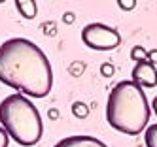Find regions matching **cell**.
<instances>
[{
  "instance_id": "obj_15",
  "label": "cell",
  "mask_w": 157,
  "mask_h": 147,
  "mask_svg": "<svg viewBox=\"0 0 157 147\" xmlns=\"http://www.w3.org/2000/svg\"><path fill=\"white\" fill-rule=\"evenodd\" d=\"M64 21H66V23H72V21H74V15H72V13H66V15H64Z\"/></svg>"
},
{
  "instance_id": "obj_6",
  "label": "cell",
  "mask_w": 157,
  "mask_h": 147,
  "mask_svg": "<svg viewBox=\"0 0 157 147\" xmlns=\"http://www.w3.org/2000/svg\"><path fill=\"white\" fill-rule=\"evenodd\" d=\"M53 147H108V145L98 138H93V136H68V138L57 141Z\"/></svg>"
},
{
  "instance_id": "obj_16",
  "label": "cell",
  "mask_w": 157,
  "mask_h": 147,
  "mask_svg": "<svg viewBox=\"0 0 157 147\" xmlns=\"http://www.w3.org/2000/svg\"><path fill=\"white\" fill-rule=\"evenodd\" d=\"M151 104H153V111H155V115H157V96L153 98V102H151Z\"/></svg>"
},
{
  "instance_id": "obj_8",
  "label": "cell",
  "mask_w": 157,
  "mask_h": 147,
  "mask_svg": "<svg viewBox=\"0 0 157 147\" xmlns=\"http://www.w3.org/2000/svg\"><path fill=\"white\" fill-rule=\"evenodd\" d=\"M146 147H157V124H150L144 132Z\"/></svg>"
},
{
  "instance_id": "obj_5",
  "label": "cell",
  "mask_w": 157,
  "mask_h": 147,
  "mask_svg": "<svg viewBox=\"0 0 157 147\" xmlns=\"http://www.w3.org/2000/svg\"><path fill=\"white\" fill-rule=\"evenodd\" d=\"M131 79L136 83L140 89H153L157 85V70L155 66L146 61V62H138L136 66L132 68V74H131Z\"/></svg>"
},
{
  "instance_id": "obj_7",
  "label": "cell",
  "mask_w": 157,
  "mask_h": 147,
  "mask_svg": "<svg viewBox=\"0 0 157 147\" xmlns=\"http://www.w3.org/2000/svg\"><path fill=\"white\" fill-rule=\"evenodd\" d=\"M15 8L19 9V13L27 19H34L38 13V8L34 0H15Z\"/></svg>"
},
{
  "instance_id": "obj_17",
  "label": "cell",
  "mask_w": 157,
  "mask_h": 147,
  "mask_svg": "<svg viewBox=\"0 0 157 147\" xmlns=\"http://www.w3.org/2000/svg\"><path fill=\"white\" fill-rule=\"evenodd\" d=\"M49 115H51V119H57V111L51 109V111H49Z\"/></svg>"
},
{
  "instance_id": "obj_2",
  "label": "cell",
  "mask_w": 157,
  "mask_h": 147,
  "mask_svg": "<svg viewBox=\"0 0 157 147\" xmlns=\"http://www.w3.org/2000/svg\"><path fill=\"white\" fill-rule=\"evenodd\" d=\"M106 121L114 130L127 136L144 132L150 121V104L144 89H140L132 79L116 83L108 94Z\"/></svg>"
},
{
  "instance_id": "obj_13",
  "label": "cell",
  "mask_w": 157,
  "mask_h": 147,
  "mask_svg": "<svg viewBox=\"0 0 157 147\" xmlns=\"http://www.w3.org/2000/svg\"><path fill=\"white\" fill-rule=\"evenodd\" d=\"M0 147H8V134L2 127H0Z\"/></svg>"
},
{
  "instance_id": "obj_3",
  "label": "cell",
  "mask_w": 157,
  "mask_h": 147,
  "mask_svg": "<svg viewBox=\"0 0 157 147\" xmlns=\"http://www.w3.org/2000/svg\"><path fill=\"white\" fill-rule=\"evenodd\" d=\"M0 127L15 143L30 147L42 140L44 124L29 96L15 93L0 102Z\"/></svg>"
},
{
  "instance_id": "obj_10",
  "label": "cell",
  "mask_w": 157,
  "mask_h": 147,
  "mask_svg": "<svg viewBox=\"0 0 157 147\" xmlns=\"http://www.w3.org/2000/svg\"><path fill=\"white\" fill-rule=\"evenodd\" d=\"M72 113L78 119H85L89 115V108H87L85 102H74L72 104Z\"/></svg>"
},
{
  "instance_id": "obj_1",
  "label": "cell",
  "mask_w": 157,
  "mask_h": 147,
  "mask_svg": "<svg viewBox=\"0 0 157 147\" xmlns=\"http://www.w3.org/2000/svg\"><path fill=\"white\" fill-rule=\"evenodd\" d=\"M0 83L30 98H44L53 87L51 64L34 42L10 38L0 45Z\"/></svg>"
},
{
  "instance_id": "obj_4",
  "label": "cell",
  "mask_w": 157,
  "mask_h": 147,
  "mask_svg": "<svg viewBox=\"0 0 157 147\" xmlns=\"http://www.w3.org/2000/svg\"><path fill=\"white\" fill-rule=\"evenodd\" d=\"M82 42L95 51H112L121 43V36L114 27L104 23H89L82 30Z\"/></svg>"
},
{
  "instance_id": "obj_9",
  "label": "cell",
  "mask_w": 157,
  "mask_h": 147,
  "mask_svg": "<svg viewBox=\"0 0 157 147\" xmlns=\"http://www.w3.org/2000/svg\"><path fill=\"white\" fill-rule=\"evenodd\" d=\"M148 57H150V51H146L142 45H134V47L131 49V59L136 61V64L138 62H146V61H148Z\"/></svg>"
},
{
  "instance_id": "obj_14",
  "label": "cell",
  "mask_w": 157,
  "mask_h": 147,
  "mask_svg": "<svg viewBox=\"0 0 157 147\" xmlns=\"http://www.w3.org/2000/svg\"><path fill=\"white\" fill-rule=\"evenodd\" d=\"M148 61L153 64V62H157V49H151L150 51V57H148Z\"/></svg>"
},
{
  "instance_id": "obj_12",
  "label": "cell",
  "mask_w": 157,
  "mask_h": 147,
  "mask_svg": "<svg viewBox=\"0 0 157 147\" xmlns=\"http://www.w3.org/2000/svg\"><path fill=\"white\" fill-rule=\"evenodd\" d=\"M100 72H102V75H104V77H110L112 74H114V66H112L110 62H106V64L100 66Z\"/></svg>"
},
{
  "instance_id": "obj_11",
  "label": "cell",
  "mask_w": 157,
  "mask_h": 147,
  "mask_svg": "<svg viewBox=\"0 0 157 147\" xmlns=\"http://www.w3.org/2000/svg\"><path fill=\"white\" fill-rule=\"evenodd\" d=\"M117 6H119L121 9H127V11H131L134 6H136V2H134V0H119V2H117Z\"/></svg>"
}]
</instances>
